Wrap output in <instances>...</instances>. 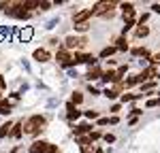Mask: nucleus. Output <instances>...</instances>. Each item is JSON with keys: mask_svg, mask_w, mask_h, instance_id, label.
Instances as JSON below:
<instances>
[{"mask_svg": "<svg viewBox=\"0 0 160 153\" xmlns=\"http://www.w3.org/2000/svg\"><path fill=\"white\" fill-rule=\"evenodd\" d=\"M148 34H149V28H148V26H137V28H135V36L137 38H145Z\"/></svg>", "mask_w": 160, "mask_h": 153, "instance_id": "17", "label": "nucleus"}, {"mask_svg": "<svg viewBox=\"0 0 160 153\" xmlns=\"http://www.w3.org/2000/svg\"><path fill=\"white\" fill-rule=\"evenodd\" d=\"M137 98H141V94H124L122 102H130V100H137Z\"/></svg>", "mask_w": 160, "mask_h": 153, "instance_id": "25", "label": "nucleus"}, {"mask_svg": "<svg viewBox=\"0 0 160 153\" xmlns=\"http://www.w3.org/2000/svg\"><path fill=\"white\" fill-rule=\"evenodd\" d=\"M49 7H51V2H41V7H38V9H41V11H47Z\"/></svg>", "mask_w": 160, "mask_h": 153, "instance_id": "33", "label": "nucleus"}, {"mask_svg": "<svg viewBox=\"0 0 160 153\" xmlns=\"http://www.w3.org/2000/svg\"><path fill=\"white\" fill-rule=\"evenodd\" d=\"M77 142L86 149V147H90V145H92V138H90V134H88V136H77Z\"/></svg>", "mask_w": 160, "mask_h": 153, "instance_id": "22", "label": "nucleus"}, {"mask_svg": "<svg viewBox=\"0 0 160 153\" xmlns=\"http://www.w3.org/2000/svg\"><path fill=\"white\" fill-rule=\"evenodd\" d=\"M75 60H77V64H88V66H96V62H98L92 53H75Z\"/></svg>", "mask_w": 160, "mask_h": 153, "instance_id": "6", "label": "nucleus"}, {"mask_svg": "<svg viewBox=\"0 0 160 153\" xmlns=\"http://www.w3.org/2000/svg\"><path fill=\"white\" fill-rule=\"evenodd\" d=\"M102 138H105V142H107V145L115 142V136H113V134H102Z\"/></svg>", "mask_w": 160, "mask_h": 153, "instance_id": "30", "label": "nucleus"}, {"mask_svg": "<svg viewBox=\"0 0 160 153\" xmlns=\"http://www.w3.org/2000/svg\"><path fill=\"white\" fill-rule=\"evenodd\" d=\"M47 153H60L58 145H51V142H49V147H47Z\"/></svg>", "mask_w": 160, "mask_h": 153, "instance_id": "32", "label": "nucleus"}, {"mask_svg": "<svg viewBox=\"0 0 160 153\" xmlns=\"http://www.w3.org/2000/svg\"><path fill=\"white\" fill-rule=\"evenodd\" d=\"M115 45H111V47H105V49L100 51V58H109V55H113V53H115Z\"/></svg>", "mask_w": 160, "mask_h": 153, "instance_id": "23", "label": "nucleus"}, {"mask_svg": "<svg viewBox=\"0 0 160 153\" xmlns=\"http://www.w3.org/2000/svg\"><path fill=\"white\" fill-rule=\"evenodd\" d=\"M24 134V123H13V128H11V138H19Z\"/></svg>", "mask_w": 160, "mask_h": 153, "instance_id": "15", "label": "nucleus"}, {"mask_svg": "<svg viewBox=\"0 0 160 153\" xmlns=\"http://www.w3.org/2000/svg\"><path fill=\"white\" fill-rule=\"evenodd\" d=\"M94 151V147H86V149H83V153H92Z\"/></svg>", "mask_w": 160, "mask_h": 153, "instance_id": "40", "label": "nucleus"}, {"mask_svg": "<svg viewBox=\"0 0 160 153\" xmlns=\"http://www.w3.org/2000/svg\"><path fill=\"white\" fill-rule=\"evenodd\" d=\"M94 153H102V149H96V151H94Z\"/></svg>", "mask_w": 160, "mask_h": 153, "instance_id": "41", "label": "nucleus"}, {"mask_svg": "<svg viewBox=\"0 0 160 153\" xmlns=\"http://www.w3.org/2000/svg\"><path fill=\"white\" fill-rule=\"evenodd\" d=\"M149 62H152V66H158L160 64V53H152V55H149Z\"/></svg>", "mask_w": 160, "mask_h": 153, "instance_id": "26", "label": "nucleus"}, {"mask_svg": "<svg viewBox=\"0 0 160 153\" xmlns=\"http://www.w3.org/2000/svg\"><path fill=\"white\" fill-rule=\"evenodd\" d=\"M94 15L92 9H83V11H77L73 15V24H83V21H90V17Z\"/></svg>", "mask_w": 160, "mask_h": 153, "instance_id": "5", "label": "nucleus"}, {"mask_svg": "<svg viewBox=\"0 0 160 153\" xmlns=\"http://www.w3.org/2000/svg\"><path fill=\"white\" fill-rule=\"evenodd\" d=\"M102 72H105V70L98 68V66H90L86 79H88V81H98V79H102Z\"/></svg>", "mask_w": 160, "mask_h": 153, "instance_id": "9", "label": "nucleus"}, {"mask_svg": "<svg viewBox=\"0 0 160 153\" xmlns=\"http://www.w3.org/2000/svg\"><path fill=\"white\" fill-rule=\"evenodd\" d=\"M32 36H34V30H32V26H26L24 30L19 32V38H22L24 43H28V40H30Z\"/></svg>", "mask_w": 160, "mask_h": 153, "instance_id": "14", "label": "nucleus"}, {"mask_svg": "<svg viewBox=\"0 0 160 153\" xmlns=\"http://www.w3.org/2000/svg\"><path fill=\"white\" fill-rule=\"evenodd\" d=\"M83 117H86V119H98V113H96V111H86Z\"/></svg>", "mask_w": 160, "mask_h": 153, "instance_id": "29", "label": "nucleus"}, {"mask_svg": "<svg viewBox=\"0 0 160 153\" xmlns=\"http://www.w3.org/2000/svg\"><path fill=\"white\" fill-rule=\"evenodd\" d=\"M120 109H122L120 104H113V106H111V113H120Z\"/></svg>", "mask_w": 160, "mask_h": 153, "instance_id": "37", "label": "nucleus"}, {"mask_svg": "<svg viewBox=\"0 0 160 153\" xmlns=\"http://www.w3.org/2000/svg\"><path fill=\"white\" fill-rule=\"evenodd\" d=\"M11 128H13V123H11V121L2 123V126H0V138H7V136L11 134Z\"/></svg>", "mask_w": 160, "mask_h": 153, "instance_id": "19", "label": "nucleus"}, {"mask_svg": "<svg viewBox=\"0 0 160 153\" xmlns=\"http://www.w3.org/2000/svg\"><path fill=\"white\" fill-rule=\"evenodd\" d=\"M152 11H154V13H160V4H158V2H156V4H152Z\"/></svg>", "mask_w": 160, "mask_h": 153, "instance_id": "38", "label": "nucleus"}, {"mask_svg": "<svg viewBox=\"0 0 160 153\" xmlns=\"http://www.w3.org/2000/svg\"><path fill=\"white\" fill-rule=\"evenodd\" d=\"M137 76H139V83H141V85H143V83H149L154 76H158V68H156V66H148V68H143Z\"/></svg>", "mask_w": 160, "mask_h": 153, "instance_id": "3", "label": "nucleus"}, {"mask_svg": "<svg viewBox=\"0 0 160 153\" xmlns=\"http://www.w3.org/2000/svg\"><path fill=\"white\" fill-rule=\"evenodd\" d=\"M22 123H24V134H28V136H37V134H41V130L45 128L47 119H45L43 115H32V117H28V119L22 121Z\"/></svg>", "mask_w": 160, "mask_h": 153, "instance_id": "1", "label": "nucleus"}, {"mask_svg": "<svg viewBox=\"0 0 160 153\" xmlns=\"http://www.w3.org/2000/svg\"><path fill=\"white\" fill-rule=\"evenodd\" d=\"M160 104V98H152V100H148V109H152V106H158Z\"/></svg>", "mask_w": 160, "mask_h": 153, "instance_id": "31", "label": "nucleus"}, {"mask_svg": "<svg viewBox=\"0 0 160 153\" xmlns=\"http://www.w3.org/2000/svg\"><path fill=\"white\" fill-rule=\"evenodd\" d=\"M88 91H90V94H92V96H98V94H100L98 89H94V87H92V85H90V87H88Z\"/></svg>", "mask_w": 160, "mask_h": 153, "instance_id": "35", "label": "nucleus"}, {"mask_svg": "<svg viewBox=\"0 0 160 153\" xmlns=\"http://www.w3.org/2000/svg\"><path fill=\"white\" fill-rule=\"evenodd\" d=\"M47 147H49L47 140H34V142L28 147V153H47Z\"/></svg>", "mask_w": 160, "mask_h": 153, "instance_id": "7", "label": "nucleus"}, {"mask_svg": "<svg viewBox=\"0 0 160 153\" xmlns=\"http://www.w3.org/2000/svg\"><path fill=\"white\" fill-rule=\"evenodd\" d=\"M122 81H124V79H122ZM137 83H139V76L132 75V76H128V79L124 81V87H135Z\"/></svg>", "mask_w": 160, "mask_h": 153, "instance_id": "21", "label": "nucleus"}, {"mask_svg": "<svg viewBox=\"0 0 160 153\" xmlns=\"http://www.w3.org/2000/svg\"><path fill=\"white\" fill-rule=\"evenodd\" d=\"M115 49L118 51H128V40H126V36H120L115 40Z\"/></svg>", "mask_w": 160, "mask_h": 153, "instance_id": "18", "label": "nucleus"}, {"mask_svg": "<svg viewBox=\"0 0 160 153\" xmlns=\"http://www.w3.org/2000/svg\"><path fill=\"white\" fill-rule=\"evenodd\" d=\"M107 123H109V119H107V117H100V119H98V126H107Z\"/></svg>", "mask_w": 160, "mask_h": 153, "instance_id": "34", "label": "nucleus"}, {"mask_svg": "<svg viewBox=\"0 0 160 153\" xmlns=\"http://www.w3.org/2000/svg\"><path fill=\"white\" fill-rule=\"evenodd\" d=\"M71 58H73V55H71V53H68V51H66V49H60V51H58V53H56V60H58V62H60V64L68 62Z\"/></svg>", "mask_w": 160, "mask_h": 153, "instance_id": "16", "label": "nucleus"}, {"mask_svg": "<svg viewBox=\"0 0 160 153\" xmlns=\"http://www.w3.org/2000/svg\"><path fill=\"white\" fill-rule=\"evenodd\" d=\"M92 11H94V15H98V17H102L105 13L113 11V2H96V4L92 7Z\"/></svg>", "mask_w": 160, "mask_h": 153, "instance_id": "4", "label": "nucleus"}, {"mask_svg": "<svg viewBox=\"0 0 160 153\" xmlns=\"http://www.w3.org/2000/svg\"><path fill=\"white\" fill-rule=\"evenodd\" d=\"M32 55H34V60H37V62H49V60H51V53L47 49H37Z\"/></svg>", "mask_w": 160, "mask_h": 153, "instance_id": "13", "label": "nucleus"}, {"mask_svg": "<svg viewBox=\"0 0 160 153\" xmlns=\"http://www.w3.org/2000/svg\"><path fill=\"white\" fill-rule=\"evenodd\" d=\"M100 136H102V132H100V130H92V132H90V138H92V142H94V140H98Z\"/></svg>", "mask_w": 160, "mask_h": 153, "instance_id": "27", "label": "nucleus"}, {"mask_svg": "<svg viewBox=\"0 0 160 153\" xmlns=\"http://www.w3.org/2000/svg\"><path fill=\"white\" fill-rule=\"evenodd\" d=\"M90 21H83V24H75V32H88L90 30Z\"/></svg>", "mask_w": 160, "mask_h": 153, "instance_id": "24", "label": "nucleus"}, {"mask_svg": "<svg viewBox=\"0 0 160 153\" xmlns=\"http://www.w3.org/2000/svg\"><path fill=\"white\" fill-rule=\"evenodd\" d=\"M102 81H105V83H111V85H115V83L122 81V76L118 75V70H105V72H102Z\"/></svg>", "mask_w": 160, "mask_h": 153, "instance_id": "8", "label": "nucleus"}, {"mask_svg": "<svg viewBox=\"0 0 160 153\" xmlns=\"http://www.w3.org/2000/svg\"><path fill=\"white\" fill-rule=\"evenodd\" d=\"M126 70H128V66H120V68H118V75L122 76V75H124V72H126Z\"/></svg>", "mask_w": 160, "mask_h": 153, "instance_id": "36", "label": "nucleus"}, {"mask_svg": "<svg viewBox=\"0 0 160 153\" xmlns=\"http://www.w3.org/2000/svg\"><path fill=\"white\" fill-rule=\"evenodd\" d=\"M120 9H122V13H124V19L135 17V4H132V2H122Z\"/></svg>", "mask_w": 160, "mask_h": 153, "instance_id": "12", "label": "nucleus"}, {"mask_svg": "<svg viewBox=\"0 0 160 153\" xmlns=\"http://www.w3.org/2000/svg\"><path fill=\"white\" fill-rule=\"evenodd\" d=\"M154 87H156V83H154V81H149V83H143V85H141V89H143V91H152Z\"/></svg>", "mask_w": 160, "mask_h": 153, "instance_id": "28", "label": "nucleus"}, {"mask_svg": "<svg viewBox=\"0 0 160 153\" xmlns=\"http://www.w3.org/2000/svg\"><path fill=\"white\" fill-rule=\"evenodd\" d=\"M71 102H73L75 106H79V104L83 102V94H81V91H73V96H71Z\"/></svg>", "mask_w": 160, "mask_h": 153, "instance_id": "20", "label": "nucleus"}, {"mask_svg": "<svg viewBox=\"0 0 160 153\" xmlns=\"http://www.w3.org/2000/svg\"><path fill=\"white\" fill-rule=\"evenodd\" d=\"M66 117H68L71 121H75V119H79V117H81V111L75 106L73 102H66Z\"/></svg>", "mask_w": 160, "mask_h": 153, "instance_id": "10", "label": "nucleus"}, {"mask_svg": "<svg viewBox=\"0 0 160 153\" xmlns=\"http://www.w3.org/2000/svg\"><path fill=\"white\" fill-rule=\"evenodd\" d=\"M92 128L94 126H90V123H79V126H75V138H77V136H88V134L92 132Z\"/></svg>", "mask_w": 160, "mask_h": 153, "instance_id": "11", "label": "nucleus"}, {"mask_svg": "<svg viewBox=\"0 0 160 153\" xmlns=\"http://www.w3.org/2000/svg\"><path fill=\"white\" fill-rule=\"evenodd\" d=\"M88 45V38L86 36H75V34H71V36L64 38V49H83Z\"/></svg>", "mask_w": 160, "mask_h": 153, "instance_id": "2", "label": "nucleus"}, {"mask_svg": "<svg viewBox=\"0 0 160 153\" xmlns=\"http://www.w3.org/2000/svg\"><path fill=\"white\" fill-rule=\"evenodd\" d=\"M118 121H120V117H118V115H113V117L109 119V123H118Z\"/></svg>", "mask_w": 160, "mask_h": 153, "instance_id": "39", "label": "nucleus"}]
</instances>
